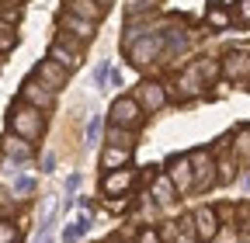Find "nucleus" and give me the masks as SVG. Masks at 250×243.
Masks as SVG:
<instances>
[{"label": "nucleus", "mask_w": 250, "mask_h": 243, "mask_svg": "<svg viewBox=\"0 0 250 243\" xmlns=\"http://www.w3.org/2000/svg\"><path fill=\"white\" fill-rule=\"evenodd\" d=\"M7 125L18 132V139H39L42 136V118H39V111L31 108V104H14L11 108V115H7Z\"/></svg>", "instance_id": "1"}, {"label": "nucleus", "mask_w": 250, "mask_h": 243, "mask_svg": "<svg viewBox=\"0 0 250 243\" xmlns=\"http://www.w3.org/2000/svg\"><path fill=\"white\" fill-rule=\"evenodd\" d=\"M129 56H132V63H139V66L153 63V59H160V56H164V35L153 32V35L132 42V45H129Z\"/></svg>", "instance_id": "2"}, {"label": "nucleus", "mask_w": 250, "mask_h": 243, "mask_svg": "<svg viewBox=\"0 0 250 243\" xmlns=\"http://www.w3.org/2000/svg\"><path fill=\"white\" fill-rule=\"evenodd\" d=\"M111 118H115V125L118 129H136L139 122H143V115H139V104L132 101V98H118L115 104H111Z\"/></svg>", "instance_id": "3"}, {"label": "nucleus", "mask_w": 250, "mask_h": 243, "mask_svg": "<svg viewBox=\"0 0 250 243\" xmlns=\"http://www.w3.org/2000/svg\"><path fill=\"white\" fill-rule=\"evenodd\" d=\"M21 98L31 104V108H42V111H49L52 108V90L45 87V83H39L35 77H31V80H24V87H21Z\"/></svg>", "instance_id": "4"}, {"label": "nucleus", "mask_w": 250, "mask_h": 243, "mask_svg": "<svg viewBox=\"0 0 250 243\" xmlns=\"http://www.w3.org/2000/svg\"><path fill=\"white\" fill-rule=\"evenodd\" d=\"M188 163H195V167H198V170H195V181H191V184H198V188H208L212 181H215V177H212L215 163H212V160H208V157L202 153V149H195V153L188 157Z\"/></svg>", "instance_id": "5"}, {"label": "nucleus", "mask_w": 250, "mask_h": 243, "mask_svg": "<svg viewBox=\"0 0 250 243\" xmlns=\"http://www.w3.org/2000/svg\"><path fill=\"white\" fill-rule=\"evenodd\" d=\"M170 184H177V191H191V163L188 157H174L170 160Z\"/></svg>", "instance_id": "6"}, {"label": "nucleus", "mask_w": 250, "mask_h": 243, "mask_svg": "<svg viewBox=\"0 0 250 243\" xmlns=\"http://www.w3.org/2000/svg\"><path fill=\"white\" fill-rule=\"evenodd\" d=\"M39 83H45L49 90H59L62 83H66V73L59 70V63H52V59H45V63H39Z\"/></svg>", "instance_id": "7"}, {"label": "nucleus", "mask_w": 250, "mask_h": 243, "mask_svg": "<svg viewBox=\"0 0 250 243\" xmlns=\"http://www.w3.org/2000/svg\"><path fill=\"white\" fill-rule=\"evenodd\" d=\"M139 101H143V108H149V111H160L164 101H167V94H164L160 83H143V87H139Z\"/></svg>", "instance_id": "8"}, {"label": "nucleus", "mask_w": 250, "mask_h": 243, "mask_svg": "<svg viewBox=\"0 0 250 243\" xmlns=\"http://www.w3.org/2000/svg\"><path fill=\"white\" fill-rule=\"evenodd\" d=\"M167 243H198L191 219H181V223H167Z\"/></svg>", "instance_id": "9"}, {"label": "nucleus", "mask_w": 250, "mask_h": 243, "mask_svg": "<svg viewBox=\"0 0 250 243\" xmlns=\"http://www.w3.org/2000/svg\"><path fill=\"white\" fill-rule=\"evenodd\" d=\"M226 73H229V77H247V73H250V52L233 49V52L226 56Z\"/></svg>", "instance_id": "10"}, {"label": "nucleus", "mask_w": 250, "mask_h": 243, "mask_svg": "<svg viewBox=\"0 0 250 243\" xmlns=\"http://www.w3.org/2000/svg\"><path fill=\"white\" fill-rule=\"evenodd\" d=\"M191 223H198V236H205V240H212V236H215V229H219L215 212H212V208H198Z\"/></svg>", "instance_id": "11"}, {"label": "nucleus", "mask_w": 250, "mask_h": 243, "mask_svg": "<svg viewBox=\"0 0 250 243\" xmlns=\"http://www.w3.org/2000/svg\"><path fill=\"white\" fill-rule=\"evenodd\" d=\"M129 184H132V170H115V174L104 177V191L108 195H118V191H125Z\"/></svg>", "instance_id": "12"}, {"label": "nucleus", "mask_w": 250, "mask_h": 243, "mask_svg": "<svg viewBox=\"0 0 250 243\" xmlns=\"http://www.w3.org/2000/svg\"><path fill=\"white\" fill-rule=\"evenodd\" d=\"M70 11H73V18H80V21H101V7H94V0H73Z\"/></svg>", "instance_id": "13"}, {"label": "nucleus", "mask_w": 250, "mask_h": 243, "mask_svg": "<svg viewBox=\"0 0 250 243\" xmlns=\"http://www.w3.org/2000/svg\"><path fill=\"white\" fill-rule=\"evenodd\" d=\"M125 160H129V149L125 146H111V149H104V157H101V167H122Z\"/></svg>", "instance_id": "14"}, {"label": "nucleus", "mask_w": 250, "mask_h": 243, "mask_svg": "<svg viewBox=\"0 0 250 243\" xmlns=\"http://www.w3.org/2000/svg\"><path fill=\"white\" fill-rule=\"evenodd\" d=\"M7 160H28L31 157V146L24 142V139H7Z\"/></svg>", "instance_id": "15"}, {"label": "nucleus", "mask_w": 250, "mask_h": 243, "mask_svg": "<svg viewBox=\"0 0 250 243\" xmlns=\"http://www.w3.org/2000/svg\"><path fill=\"white\" fill-rule=\"evenodd\" d=\"M66 28H73V32H77L80 39L94 35V24H90V21H80V18H73V14H66V18H62V32H66Z\"/></svg>", "instance_id": "16"}, {"label": "nucleus", "mask_w": 250, "mask_h": 243, "mask_svg": "<svg viewBox=\"0 0 250 243\" xmlns=\"http://www.w3.org/2000/svg\"><path fill=\"white\" fill-rule=\"evenodd\" d=\"M108 139H111V146H125V149L132 146V132L129 129H118V125L108 129Z\"/></svg>", "instance_id": "17"}, {"label": "nucleus", "mask_w": 250, "mask_h": 243, "mask_svg": "<svg viewBox=\"0 0 250 243\" xmlns=\"http://www.w3.org/2000/svg\"><path fill=\"white\" fill-rule=\"evenodd\" d=\"M153 198H156V202H170V198H174V184H170L167 177H160V181L153 184Z\"/></svg>", "instance_id": "18"}, {"label": "nucleus", "mask_w": 250, "mask_h": 243, "mask_svg": "<svg viewBox=\"0 0 250 243\" xmlns=\"http://www.w3.org/2000/svg\"><path fill=\"white\" fill-rule=\"evenodd\" d=\"M205 21H208L212 28H226V24H229V14H226L223 7H208V11H205Z\"/></svg>", "instance_id": "19"}, {"label": "nucleus", "mask_w": 250, "mask_h": 243, "mask_svg": "<svg viewBox=\"0 0 250 243\" xmlns=\"http://www.w3.org/2000/svg\"><path fill=\"white\" fill-rule=\"evenodd\" d=\"M52 63H59V66H77V56L66 52L62 45H52Z\"/></svg>", "instance_id": "20"}, {"label": "nucleus", "mask_w": 250, "mask_h": 243, "mask_svg": "<svg viewBox=\"0 0 250 243\" xmlns=\"http://www.w3.org/2000/svg\"><path fill=\"white\" fill-rule=\"evenodd\" d=\"M198 66H191V70H188L184 77H181V87H184V94H195V90H198Z\"/></svg>", "instance_id": "21"}, {"label": "nucleus", "mask_w": 250, "mask_h": 243, "mask_svg": "<svg viewBox=\"0 0 250 243\" xmlns=\"http://www.w3.org/2000/svg\"><path fill=\"white\" fill-rule=\"evenodd\" d=\"M153 4H156V0H129V4H125V14H129V18H136V14L149 11Z\"/></svg>", "instance_id": "22"}, {"label": "nucleus", "mask_w": 250, "mask_h": 243, "mask_svg": "<svg viewBox=\"0 0 250 243\" xmlns=\"http://www.w3.org/2000/svg\"><path fill=\"white\" fill-rule=\"evenodd\" d=\"M14 191L18 195H31V191H35V181H31L28 174H18L14 177Z\"/></svg>", "instance_id": "23"}, {"label": "nucleus", "mask_w": 250, "mask_h": 243, "mask_svg": "<svg viewBox=\"0 0 250 243\" xmlns=\"http://www.w3.org/2000/svg\"><path fill=\"white\" fill-rule=\"evenodd\" d=\"M18 240V229L11 223H0V243H14Z\"/></svg>", "instance_id": "24"}, {"label": "nucleus", "mask_w": 250, "mask_h": 243, "mask_svg": "<svg viewBox=\"0 0 250 243\" xmlns=\"http://www.w3.org/2000/svg\"><path fill=\"white\" fill-rule=\"evenodd\" d=\"M18 45V35H11V32H0V52H11Z\"/></svg>", "instance_id": "25"}, {"label": "nucleus", "mask_w": 250, "mask_h": 243, "mask_svg": "<svg viewBox=\"0 0 250 243\" xmlns=\"http://www.w3.org/2000/svg\"><path fill=\"white\" fill-rule=\"evenodd\" d=\"M236 14H240L243 21H250V0H236Z\"/></svg>", "instance_id": "26"}, {"label": "nucleus", "mask_w": 250, "mask_h": 243, "mask_svg": "<svg viewBox=\"0 0 250 243\" xmlns=\"http://www.w3.org/2000/svg\"><path fill=\"white\" fill-rule=\"evenodd\" d=\"M98 129H101V118L94 115V118L87 122V139H94V136H98Z\"/></svg>", "instance_id": "27"}, {"label": "nucleus", "mask_w": 250, "mask_h": 243, "mask_svg": "<svg viewBox=\"0 0 250 243\" xmlns=\"http://www.w3.org/2000/svg\"><path fill=\"white\" fill-rule=\"evenodd\" d=\"M139 243H160V236H156V233H153V229H146V233H143V236H139Z\"/></svg>", "instance_id": "28"}, {"label": "nucleus", "mask_w": 250, "mask_h": 243, "mask_svg": "<svg viewBox=\"0 0 250 243\" xmlns=\"http://www.w3.org/2000/svg\"><path fill=\"white\" fill-rule=\"evenodd\" d=\"M77 184H80V177L73 174V177H70V184H66V198H73V191H77Z\"/></svg>", "instance_id": "29"}, {"label": "nucleus", "mask_w": 250, "mask_h": 243, "mask_svg": "<svg viewBox=\"0 0 250 243\" xmlns=\"http://www.w3.org/2000/svg\"><path fill=\"white\" fill-rule=\"evenodd\" d=\"M39 243H52V240H49V233H42V240H39Z\"/></svg>", "instance_id": "30"}, {"label": "nucleus", "mask_w": 250, "mask_h": 243, "mask_svg": "<svg viewBox=\"0 0 250 243\" xmlns=\"http://www.w3.org/2000/svg\"><path fill=\"white\" fill-rule=\"evenodd\" d=\"M243 188H247V191H250V177H247V181H243Z\"/></svg>", "instance_id": "31"}, {"label": "nucleus", "mask_w": 250, "mask_h": 243, "mask_svg": "<svg viewBox=\"0 0 250 243\" xmlns=\"http://www.w3.org/2000/svg\"><path fill=\"white\" fill-rule=\"evenodd\" d=\"M115 243H125V240H115Z\"/></svg>", "instance_id": "32"}, {"label": "nucleus", "mask_w": 250, "mask_h": 243, "mask_svg": "<svg viewBox=\"0 0 250 243\" xmlns=\"http://www.w3.org/2000/svg\"><path fill=\"white\" fill-rule=\"evenodd\" d=\"M0 4H4V0H0Z\"/></svg>", "instance_id": "33"}, {"label": "nucleus", "mask_w": 250, "mask_h": 243, "mask_svg": "<svg viewBox=\"0 0 250 243\" xmlns=\"http://www.w3.org/2000/svg\"><path fill=\"white\" fill-rule=\"evenodd\" d=\"M104 4H108V0H104Z\"/></svg>", "instance_id": "34"}]
</instances>
